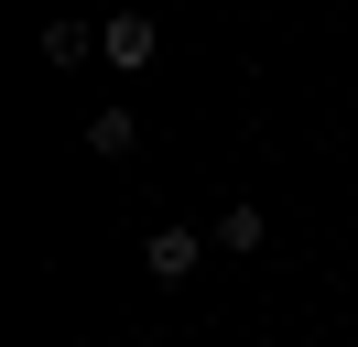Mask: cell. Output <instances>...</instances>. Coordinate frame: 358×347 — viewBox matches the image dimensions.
I'll return each mask as SVG.
<instances>
[{
	"label": "cell",
	"instance_id": "1",
	"mask_svg": "<svg viewBox=\"0 0 358 347\" xmlns=\"http://www.w3.org/2000/svg\"><path fill=\"white\" fill-rule=\"evenodd\" d=\"M98 55H109L120 76H141V65H152V22H141V11H120V22H98Z\"/></svg>",
	"mask_w": 358,
	"mask_h": 347
},
{
	"label": "cell",
	"instance_id": "2",
	"mask_svg": "<svg viewBox=\"0 0 358 347\" xmlns=\"http://www.w3.org/2000/svg\"><path fill=\"white\" fill-rule=\"evenodd\" d=\"M141 260H152V282H185V271L206 260V239H196V228H152V250H141Z\"/></svg>",
	"mask_w": 358,
	"mask_h": 347
},
{
	"label": "cell",
	"instance_id": "3",
	"mask_svg": "<svg viewBox=\"0 0 358 347\" xmlns=\"http://www.w3.org/2000/svg\"><path fill=\"white\" fill-rule=\"evenodd\" d=\"M87 152H98V163H120V152H141V120H131V108H98V120H87Z\"/></svg>",
	"mask_w": 358,
	"mask_h": 347
},
{
	"label": "cell",
	"instance_id": "4",
	"mask_svg": "<svg viewBox=\"0 0 358 347\" xmlns=\"http://www.w3.org/2000/svg\"><path fill=\"white\" fill-rule=\"evenodd\" d=\"M261 239H271V217H261V206H228V217H217V250H228V260H250Z\"/></svg>",
	"mask_w": 358,
	"mask_h": 347
},
{
	"label": "cell",
	"instance_id": "5",
	"mask_svg": "<svg viewBox=\"0 0 358 347\" xmlns=\"http://www.w3.org/2000/svg\"><path fill=\"white\" fill-rule=\"evenodd\" d=\"M87 43H98L87 22H44V55H55V65H76V55H87Z\"/></svg>",
	"mask_w": 358,
	"mask_h": 347
}]
</instances>
